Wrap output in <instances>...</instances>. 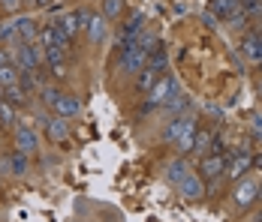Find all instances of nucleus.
<instances>
[{"mask_svg":"<svg viewBox=\"0 0 262 222\" xmlns=\"http://www.w3.org/2000/svg\"><path fill=\"white\" fill-rule=\"evenodd\" d=\"M178 90H181V87H178V78H175V75H160L157 81H154V87L145 93V96H148V102H145V111H154V108H160L166 99L175 96Z\"/></svg>","mask_w":262,"mask_h":222,"instance_id":"1","label":"nucleus"},{"mask_svg":"<svg viewBox=\"0 0 262 222\" xmlns=\"http://www.w3.org/2000/svg\"><path fill=\"white\" fill-rule=\"evenodd\" d=\"M88 18H91V12H88V9H73V12H63V15H57L52 24L57 27L63 36H70V39H73L79 30H84Z\"/></svg>","mask_w":262,"mask_h":222,"instance_id":"2","label":"nucleus"},{"mask_svg":"<svg viewBox=\"0 0 262 222\" xmlns=\"http://www.w3.org/2000/svg\"><path fill=\"white\" fill-rule=\"evenodd\" d=\"M145 66H148V51L139 48L136 42H133L130 48L121 51V72H127V75H139L142 69H145Z\"/></svg>","mask_w":262,"mask_h":222,"instance_id":"3","label":"nucleus"},{"mask_svg":"<svg viewBox=\"0 0 262 222\" xmlns=\"http://www.w3.org/2000/svg\"><path fill=\"white\" fill-rule=\"evenodd\" d=\"M12 138H15V150H18V153H27V156H30V153L39 150V135L25 124L15 126V135H12Z\"/></svg>","mask_w":262,"mask_h":222,"instance_id":"4","label":"nucleus"},{"mask_svg":"<svg viewBox=\"0 0 262 222\" xmlns=\"http://www.w3.org/2000/svg\"><path fill=\"white\" fill-rule=\"evenodd\" d=\"M81 111V99L76 93H60L57 102H54V114L57 117H63V120H73V117H79Z\"/></svg>","mask_w":262,"mask_h":222,"instance_id":"5","label":"nucleus"},{"mask_svg":"<svg viewBox=\"0 0 262 222\" xmlns=\"http://www.w3.org/2000/svg\"><path fill=\"white\" fill-rule=\"evenodd\" d=\"M226 168V159L220 156V153H208L205 159H202V165H199V177L205 180V183H214L220 174Z\"/></svg>","mask_w":262,"mask_h":222,"instance_id":"6","label":"nucleus"},{"mask_svg":"<svg viewBox=\"0 0 262 222\" xmlns=\"http://www.w3.org/2000/svg\"><path fill=\"white\" fill-rule=\"evenodd\" d=\"M84 33H88V42L91 45L105 42V36H108V18L105 15H91L88 24H84Z\"/></svg>","mask_w":262,"mask_h":222,"instance_id":"7","label":"nucleus"},{"mask_svg":"<svg viewBox=\"0 0 262 222\" xmlns=\"http://www.w3.org/2000/svg\"><path fill=\"white\" fill-rule=\"evenodd\" d=\"M196 129H199V124H196V117L193 114H187V120H184V129L181 135H178V141H175V147H178V153H190L193 150V138H196Z\"/></svg>","mask_w":262,"mask_h":222,"instance_id":"8","label":"nucleus"},{"mask_svg":"<svg viewBox=\"0 0 262 222\" xmlns=\"http://www.w3.org/2000/svg\"><path fill=\"white\" fill-rule=\"evenodd\" d=\"M178 192H181L184 198H193V201H196V198L205 195V183H202V177H199V174L190 171L181 183H178Z\"/></svg>","mask_w":262,"mask_h":222,"instance_id":"9","label":"nucleus"},{"mask_svg":"<svg viewBox=\"0 0 262 222\" xmlns=\"http://www.w3.org/2000/svg\"><path fill=\"white\" fill-rule=\"evenodd\" d=\"M190 171H193V165H190L184 156H175L172 162H166V180H169V183H175V186H178Z\"/></svg>","mask_w":262,"mask_h":222,"instance_id":"10","label":"nucleus"},{"mask_svg":"<svg viewBox=\"0 0 262 222\" xmlns=\"http://www.w3.org/2000/svg\"><path fill=\"white\" fill-rule=\"evenodd\" d=\"M256 180H238V186H235V204L238 207H247V204H253L256 201Z\"/></svg>","mask_w":262,"mask_h":222,"instance_id":"11","label":"nucleus"},{"mask_svg":"<svg viewBox=\"0 0 262 222\" xmlns=\"http://www.w3.org/2000/svg\"><path fill=\"white\" fill-rule=\"evenodd\" d=\"M12 24H15V36H18V42H33L36 33H39V30H36V21H33L30 15H18Z\"/></svg>","mask_w":262,"mask_h":222,"instance_id":"12","label":"nucleus"},{"mask_svg":"<svg viewBox=\"0 0 262 222\" xmlns=\"http://www.w3.org/2000/svg\"><path fill=\"white\" fill-rule=\"evenodd\" d=\"M46 132H49V138H52V141L60 144V141H67V138H70V124H67L63 117H57V114H54V117L46 120Z\"/></svg>","mask_w":262,"mask_h":222,"instance_id":"13","label":"nucleus"},{"mask_svg":"<svg viewBox=\"0 0 262 222\" xmlns=\"http://www.w3.org/2000/svg\"><path fill=\"white\" fill-rule=\"evenodd\" d=\"M241 51H244L247 60L259 63L262 60V33H250V36H244V39H241Z\"/></svg>","mask_w":262,"mask_h":222,"instance_id":"14","label":"nucleus"},{"mask_svg":"<svg viewBox=\"0 0 262 222\" xmlns=\"http://www.w3.org/2000/svg\"><path fill=\"white\" fill-rule=\"evenodd\" d=\"M166 63H169V48L157 39V42H154V48L148 51V66H151L154 72H163V69H166Z\"/></svg>","mask_w":262,"mask_h":222,"instance_id":"15","label":"nucleus"},{"mask_svg":"<svg viewBox=\"0 0 262 222\" xmlns=\"http://www.w3.org/2000/svg\"><path fill=\"white\" fill-rule=\"evenodd\" d=\"M142 24H145V15H142V12H130L127 24L121 30V42H133V39L142 33Z\"/></svg>","mask_w":262,"mask_h":222,"instance_id":"16","label":"nucleus"},{"mask_svg":"<svg viewBox=\"0 0 262 222\" xmlns=\"http://www.w3.org/2000/svg\"><path fill=\"white\" fill-rule=\"evenodd\" d=\"M238 9H241V0H211V15H217V18H232Z\"/></svg>","mask_w":262,"mask_h":222,"instance_id":"17","label":"nucleus"},{"mask_svg":"<svg viewBox=\"0 0 262 222\" xmlns=\"http://www.w3.org/2000/svg\"><path fill=\"white\" fill-rule=\"evenodd\" d=\"M250 168H253V156H250L247 150H244V153L238 150V153H235V159H232V168H229V177H232V180H238L241 174H244V171H250Z\"/></svg>","mask_w":262,"mask_h":222,"instance_id":"18","label":"nucleus"},{"mask_svg":"<svg viewBox=\"0 0 262 222\" xmlns=\"http://www.w3.org/2000/svg\"><path fill=\"white\" fill-rule=\"evenodd\" d=\"M0 99H6L9 105H15V108H18V105H25V102H27V90L21 87V84H18V81H15V84L3 87V93H0Z\"/></svg>","mask_w":262,"mask_h":222,"instance_id":"19","label":"nucleus"},{"mask_svg":"<svg viewBox=\"0 0 262 222\" xmlns=\"http://www.w3.org/2000/svg\"><path fill=\"white\" fill-rule=\"evenodd\" d=\"M163 108L172 111V114H187V108H190V96H184L181 90H178L175 96H169L166 102H163Z\"/></svg>","mask_w":262,"mask_h":222,"instance_id":"20","label":"nucleus"},{"mask_svg":"<svg viewBox=\"0 0 262 222\" xmlns=\"http://www.w3.org/2000/svg\"><path fill=\"white\" fill-rule=\"evenodd\" d=\"M184 120H187V114H175V117H172V124L166 126V132H163V141L175 144V141H178V135H181V129H184Z\"/></svg>","mask_w":262,"mask_h":222,"instance_id":"21","label":"nucleus"},{"mask_svg":"<svg viewBox=\"0 0 262 222\" xmlns=\"http://www.w3.org/2000/svg\"><path fill=\"white\" fill-rule=\"evenodd\" d=\"M6 165H9V171L15 174V177L27 174V168H30V162H27V153H18V150H15V153L9 156V162H6Z\"/></svg>","mask_w":262,"mask_h":222,"instance_id":"22","label":"nucleus"},{"mask_svg":"<svg viewBox=\"0 0 262 222\" xmlns=\"http://www.w3.org/2000/svg\"><path fill=\"white\" fill-rule=\"evenodd\" d=\"M154 81H157V72H154L151 66H145V69L139 72V78H136V87H139L142 93H148V90L154 87Z\"/></svg>","mask_w":262,"mask_h":222,"instance_id":"23","label":"nucleus"},{"mask_svg":"<svg viewBox=\"0 0 262 222\" xmlns=\"http://www.w3.org/2000/svg\"><path fill=\"white\" fill-rule=\"evenodd\" d=\"M211 141H214V132L211 129H196V138H193V150H208L211 147Z\"/></svg>","mask_w":262,"mask_h":222,"instance_id":"24","label":"nucleus"},{"mask_svg":"<svg viewBox=\"0 0 262 222\" xmlns=\"http://www.w3.org/2000/svg\"><path fill=\"white\" fill-rule=\"evenodd\" d=\"M49 72H52V78L63 81V78L70 75V63H67V57H60V60H49Z\"/></svg>","mask_w":262,"mask_h":222,"instance_id":"25","label":"nucleus"},{"mask_svg":"<svg viewBox=\"0 0 262 222\" xmlns=\"http://www.w3.org/2000/svg\"><path fill=\"white\" fill-rule=\"evenodd\" d=\"M0 126H15V105L0 99Z\"/></svg>","mask_w":262,"mask_h":222,"instance_id":"26","label":"nucleus"},{"mask_svg":"<svg viewBox=\"0 0 262 222\" xmlns=\"http://www.w3.org/2000/svg\"><path fill=\"white\" fill-rule=\"evenodd\" d=\"M124 12V0H103V15L112 21V18H121Z\"/></svg>","mask_w":262,"mask_h":222,"instance_id":"27","label":"nucleus"},{"mask_svg":"<svg viewBox=\"0 0 262 222\" xmlns=\"http://www.w3.org/2000/svg\"><path fill=\"white\" fill-rule=\"evenodd\" d=\"M241 12L247 18H259L262 15V0H241Z\"/></svg>","mask_w":262,"mask_h":222,"instance_id":"28","label":"nucleus"},{"mask_svg":"<svg viewBox=\"0 0 262 222\" xmlns=\"http://www.w3.org/2000/svg\"><path fill=\"white\" fill-rule=\"evenodd\" d=\"M57 96H60V90H57V87H54V84H46V87H42V105H46V108H54V102H57Z\"/></svg>","mask_w":262,"mask_h":222,"instance_id":"29","label":"nucleus"},{"mask_svg":"<svg viewBox=\"0 0 262 222\" xmlns=\"http://www.w3.org/2000/svg\"><path fill=\"white\" fill-rule=\"evenodd\" d=\"M247 21H250V18H247V15H244L241 9H238L232 18H226V24L232 27V30H244V27H247Z\"/></svg>","mask_w":262,"mask_h":222,"instance_id":"30","label":"nucleus"},{"mask_svg":"<svg viewBox=\"0 0 262 222\" xmlns=\"http://www.w3.org/2000/svg\"><path fill=\"white\" fill-rule=\"evenodd\" d=\"M0 39H6V42H18V36H15V24H12V21L0 27Z\"/></svg>","mask_w":262,"mask_h":222,"instance_id":"31","label":"nucleus"},{"mask_svg":"<svg viewBox=\"0 0 262 222\" xmlns=\"http://www.w3.org/2000/svg\"><path fill=\"white\" fill-rule=\"evenodd\" d=\"M21 6H25V0H0V9H3V12H12V15H15Z\"/></svg>","mask_w":262,"mask_h":222,"instance_id":"32","label":"nucleus"},{"mask_svg":"<svg viewBox=\"0 0 262 222\" xmlns=\"http://www.w3.org/2000/svg\"><path fill=\"white\" fill-rule=\"evenodd\" d=\"M0 66H15V63H12V54L3 51V48H0Z\"/></svg>","mask_w":262,"mask_h":222,"instance_id":"33","label":"nucleus"},{"mask_svg":"<svg viewBox=\"0 0 262 222\" xmlns=\"http://www.w3.org/2000/svg\"><path fill=\"white\" fill-rule=\"evenodd\" d=\"M253 168H259V171H262V153H259V156H253Z\"/></svg>","mask_w":262,"mask_h":222,"instance_id":"34","label":"nucleus"},{"mask_svg":"<svg viewBox=\"0 0 262 222\" xmlns=\"http://www.w3.org/2000/svg\"><path fill=\"white\" fill-rule=\"evenodd\" d=\"M30 3H33V6H49L52 0H30Z\"/></svg>","mask_w":262,"mask_h":222,"instance_id":"35","label":"nucleus"},{"mask_svg":"<svg viewBox=\"0 0 262 222\" xmlns=\"http://www.w3.org/2000/svg\"><path fill=\"white\" fill-rule=\"evenodd\" d=\"M256 198H259V201H262V183H259V186H256Z\"/></svg>","mask_w":262,"mask_h":222,"instance_id":"36","label":"nucleus"},{"mask_svg":"<svg viewBox=\"0 0 262 222\" xmlns=\"http://www.w3.org/2000/svg\"><path fill=\"white\" fill-rule=\"evenodd\" d=\"M259 93H262V84H259Z\"/></svg>","mask_w":262,"mask_h":222,"instance_id":"37","label":"nucleus"}]
</instances>
